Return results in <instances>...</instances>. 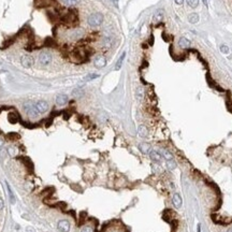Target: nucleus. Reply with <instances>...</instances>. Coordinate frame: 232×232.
Wrapping results in <instances>:
<instances>
[{
    "label": "nucleus",
    "mask_w": 232,
    "mask_h": 232,
    "mask_svg": "<svg viewBox=\"0 0 232 232\" xmlns=\"http://www.w3.org/2000/svg\"><path fill=\"white\" fill-rule=\"evenodd\" d=\"M139 149L141 151V153L146 155V154H149V153H151L152 146H151V144H148V143H141L140 145H139Z\"/></svg>",
    "instance_id": "f8f14e48"
},
{
    "label": "nucleus",
    "mask_w": 232,
    "mask_h": 232,
    "mask_svg": "<svg viewBox=\"0 0 232 232\" xmlns=\"http://www.w3.org/2000/svg\"><path fill=\"white\" fill-rule=\"evenodd\" d=\"M81 232H94V230H92V228L90 226H85L82 228Z\"/></svg>",
    "instance_id": "c756f323"
},
{
    "label": "nucleus",
    "mask_w": 232,
    "mask_h": 232,
    "mask_svg": "<svg viewBox=\"0 0 232 232\" xmlns=\"http://www.w3.org/2000/svg\"><path fill=\"white\" fill-rule=\"evenodd\" d=\"M52 61V55L48 52H41L39 55V63L42 66H48Z\"/></svg>",
    "instance_id": "7ed1b4c3"
},
{
    "label": "nucleus",
    "mask_w": 232,
    "mask_h": 232,
    "mask_svg": "<svg viewBox=\"0 0 232 232\" xmlns=\"http://www.w3.org/2000/svg\"><path fill=\"white\" fill-rule=\"evenodd\" d=\"M35 105H36V109L39 112V114H43L45 112H48V103L44 100H40L37 103H35Z\"/></svg>",
    "instance_id": "39448f33"
},
{
    "label": "nucleus",
    "mask_w": 232,
    "mask_h": 232,
    "mask_svg": "<svg viewBox=\"0 0 232 232\" xmlns=\"http://www.w3.org/2000/svg\"><path fill=\"white\" fill-rule=\"evenodd\" d=\"M149 157L154 162H160L161 159H162V156L159 152H156V151H151L149 153Z\"/></svg>",
    "instance_id": "9b49d317"
},
{
    "label": "nucleus",
    "mask_w": 232,
    "mask_h": 232,
    "mask_svg": "<svg viewBox=\"0 0 232 232\" xmlns=\"http://www.w3.org/2000/svg\"><path fill=\"white\" fill-rule=\"evenodd\" d=\"M3 206H4V203H3V200L0 198V210H2Z\"/></svg>",
    "instance_id": "473e14b6"
},
{
    "label": "nucleus",
    "mask_w": 232,
    "mask_h": 232,
    "mask_svg": "<svg viewBox=\"0 0 232 232\" xmlns=\"http://www.w3.org/2000/svg\"><path fill=\"white\" fill-rule=\"evenodd\" d=\"M175 1L176 4H179V6H182L183 3H184V0H174Z\"/></svg>",
    "instance_id": "2f4dec72"
},
{
    "label": "nucleus",
    "mask_w": 232,
    "mask_h": 232,
    "mask_svg": "<svg viewBox=\"0 0 232 232\" xmlns=\"http://www.w3.org/2000/svg\"><path fill=\"white\" fill-rule=\"evenodd\" d=\"M187 3H188V6L195 9V8H197L198 4H199V0H187Z\"/></svg>",
    "instance_id": "393cba45"
},
{
    "label": "nucleus",
    "mask_w": 232,
    "mask_h": 232,
    "mask_svg": "<svg viewBox=\"0 0 232 232\" xmlns=\"http://www.w3.org/2000/svg\"><path fill=\"white\" fill-rule=\"evenodd\" d=\"M227 232H232V228H229V229H228V231Z\"/></svg>",
    "instance_id": "c9c22d12"
},
{
    "label": "nucleus",
    "mask_w": 232,
    "mask_h": 232,
    "mask_svg": "<svg viewBox=\"0 0 232 232\" xmlns=\"http://www.w3.org/2000/svg\"><path fill=\"white\" fill-rule=\"evenodd\" d=\"M3 144H4V143H3V141L1 140V139H0V148H2Z\"/></svg>",
    "instance_id": "72a5a7b5"
},
{
    "label": "nucleus",
    "mask_w": 232,
    "mask_h": 232,
    "mask_svg": "<svg viewBox=\"0 0 232 232\" xmlns=\"http://www.w3.org/2000/svg\"><path fill=\"white\" fill-rule=\"evenodd\" d=\"M161 156H162L166 160H171V159H173L172 153L169 152L168 149H161Z\"/></svg>",
    "instance_id": "f3484780"
},
{
    "label": "nucleus",
    "mask_w": 232,
    "mask_h": 232,
    "mask_svg": "<svg viewBox=\"0 0 232 232\" xmlns=\"http://www.w3.org/2000/svg\"><path fill=\"white\" fill-rule=\"evenodd\" d=\"M200 230H201V229H200V225H199V226H198V230H197V231L200 232Z\"/></svg>",
    "instance_id": "e433bc0d"
},
{
    "label": "nucleus",
    "mask_w": 232,
    "mask_h": 232,
    "mask_svg": "<svg viewBox=\"0 0 232 232\" xmlns=\"http://www.w3.org/2000/svg\"><path fill=\"white\" fill-rule=\"evenodd\" d=\"M164 16V10L159 9V10H157V11L155 12L154 17H153V21H154L155 23H159V22L162 21Z\"/></svg>",
    "instance_id": "9d476101"
},
{
    "label": "nucleus",
    "mask_w": 232,
    "mask_h": 232,
    "mask_svg": "<svg viewBox=\"0 0 232 232\" xmlns=\"http://www.w3.org/2000/svg\"><path fill=\"white\" fill-rule=\"evenodd\" d=\"M84 95V90L82 88H75L73 92H72V96L74 97V98H80L82 96Z\"/></svg>",
    "instance_id": "4be33fe9"
},
{
    "label": "nucleus",
    "mask_w": 232,
    "mask_h": 232,
    "mask_svg": "<svg viewBox=\"0 0 232 232\" xmlns=\"http://www.w3.org/2000/svg\"><path fill=\"white\" fill-rule=\"evenodd\" d=\"M83 35H84V30L82 29L74 30V31L71 32V39L72 40H79V39H81L83 37Z\"/></svg>",
    "instance_id": "2eb2a0df"
},
{
    "label": "nucleus",
    "mask_w": 232,
    "mask_h": 232,
    "mask_svg": "<svg viewBox=\"0 0 232 232\" xmlns=\"http://www.w3.org/2000/svg\"><path fill=\"white\" fill-rule=\"evenodd\" d=\"M6 153H8L11 157H14L15 155H16V148L13 147V146H9V147L6 148Z\"/></svg>",
    "instance_id": "b1692460"
},
{
    "label": "nucleus",
    "mask_w": 232,
    "mask_h": 232,
    "mask_svg": "<svg viewBox=\"0 0 232 232\" xmlns=\"http://www.w3.org/2000/svg\"><path fill=\"white\" fill-rule=\"evenodd\" d=\"M57 228L60 232H69L70 231V223L68 220H59L58 221V225H57Z\"/></svg>",
    "instance_id": "423d86ee"
},
{
    "label": "nucleus",
    "mask_w": 232,
    "mask_h": 232,
    "mask_svg": "<svg viewBox=\"0 0 232 232\" xmlns=\"http://www.w3.org/2000/svg\"><path fill=\"white\" fill-rule=\"evenodd\" d=\"M103 22V15L101 13H92L87 18V23L92 27H98Z\"/></svg>",
    "instance_id": "f257e3e1"
},
{
    "label": "nucleus",
    "mask_w": 232,
    "mask_h": 232,
    "mask_svg": "<svg viewBox=\"0 0 232 232\" xmlns=\"http://www.w3.org/2000/svg\"><path fill=\"white\" fill-rule=\"evenodd\" d=\"M179 46H181L182 48H190L191 43H190V41H189L188 39H186V38H184V37H183V38L179 39Z\"/></svg>",
    "instance_id": "4468645a"
},
{
    "label": "nucleus",
    "mask_w": 232,
    "mask_h": 232,
    "mask_svg": "<svg viewBox=\"0 0 232 232\" xmlns=\"http://www.w3.org/2000/svg\"><path fill=\"white\" fill-rule=\"evenodd\" d=\"M68 102V96L67 95H63V94H60L56 97V104L57 105H60V107H63L65 104H67Z\"/></svg>",
    "instance_id": "1a4fd4ad"
},
{
    "label": "nucleus",
    "mask_w": 232,
    "mask_h": 232,
    "mask_svg": "<svg viewBox=\"0 0 232 232\" xmlns=\"http://www.w3.org/2000/svg\"><path fill=\"white\" fill-rule=\"evenodd\" d=\"M9 120L11 122H13V124L16 122H17V115H16L15 113H10L9 114Z\"/></svg>",
    "instance_id": "a878e982"
},
{
    "label": "nucleus",
    "mask_w": 232,
    "mask_h": 232,
    "mask_svg": "<svg viewBox=\"0 0 232 232\" xmlns=\"http://www.w3.org/2000/svg\"><path fill=\"white\" fill-rule=\"evenodd\" d=\"M99 77V74H96V73H92V74H88L86 77H85V81H92V80H95Z\"/></svg>",
    "instance_id": "bb28decb"
},
{
    "label": "nucleus",
    "mask_w": 232,
    "mask_h": 232,
    "mask_svg": "<svg viewBox=\"0 0 232 232\" xmlns=\"http://www.w3.org/2000/svg\"><path fill=\"white\" fill-rule=\"evenodd\" d=\"M176 167H177V164H176V161H174L173 159H171V160H167V168L170 170V171H173V170H175Z\"/></svg>",
    "instance_id": "aec40b11"
},
{
    "label": "nucleus",
    "mask_w": 232,
    "mask_h": 232,
    "mask_svg": "<svg viewBox=\"0 0 232 232\" xmlns=\"http://www.w3.org/2000/svg\"><path fill=\"white\" fill-rule=\"evenodd\" d=\"M188 21L190 22L191 24H197L199 22V15L197 13H191L189 16H188Z\"/></svg>",
    "instance_id": "6ab92c4d"
},
{
    "label": "nucleus",
    "mask_w": 232,
    "mask_h": 232,
    "mask_svg": "<svg viewBox=\"0 0 232 232\" xmlns=\"http://www.w3.org/2000/svg\"><path fill=\"white\" fill-rule=\"evenodd\" d=\"M112 1H114V2H115V4H117V1H118V0H112Z\"/></svg>",
    "instance_id": "4c0bfd02"
},
{
    "label": "nucleus",
    "mask_w": 232,
    "mask_h": 232,
    "mask_svg": "<svg viewBox=\"0 0 232 232\" xmlns=\"http://www.w3.org/2000/svg\"><path fill=\"white\" fill-rule=\"evenodd\" d=\"M172 202L173 204H174V206H175L176 208H182V204H183V200H182V197L179 193L175 192L174 195H173L172 197Z\"/></svg>",
    "instance_id": "6e6552de"
},
{
    "label": "nucleus",
    "mask_w": 232,
    "mask_h": 232,
    "mask_svg": "<svg viewBox=\"0 0 232 232\" xmlns=\"http://www.w3.org/2000/svg\"><path fill=\"white\" fill-rule=\"evenodd\" d=\"M135 98L139 100V101H141L143 98H144V89H143V87L139 86L135 89Z\"/></svg>",
    "instance_id": "dca6fc26"
},
{
    "label": "nucleus",
    "mask_w": 232,
    "mask_h": 232,
    "mask_svg": "<svg viewBox=\"0 0 232 232\" xmlns=\"http://www.w3.org/2000/svg\"><path fill=\"white\" fill-rule=\"evenodd\" d=\"M24 111L29 118H36L39 115V112L37 111L36 105L31 103V102H27V103L24 104Z\"/></svg>",
    "instance_id": "f03ea898"
},
{
    "label": "nucleus",
    "mask_w": 232,
    "mask_h": 232,
    "mask_svg": "<svg viewBox=\"0 0 232 232\" xmlns=\"http://www.w3.org/2000/svg\"><path fill=\"white\" fill-rule=\"evenodd\" d=\"M138 133H139V135H140L141 138L147 137V134H148V130H147V128H146V126H144V125L139 126V128H138Z\"/></svg>",
    "instance_id": "ddd939ff"
},
{
    "label": "nucleus",
    "mask_w": 232,
    "mask_h": 232,
    "mask_svg": "<svg viewBox=\"0 0 232 232\" xmlns=\"http://www.w3.org/2000/svg\"><path fill=\"white\" fill-rule=\"evenodd\" d=\"M81 0H63V3L67 4L69 6H76L80 3Z\"/></svg>",
    "instance_id": "5701e85b"
},
{
    "label": "nucleus",
    "mask_w": 232,
    "mask_h": 232,
    "mask_svg": "<svg viewBox=\"0 0 232 232\" xmlns=\"http://www.w3.org/2000/svg\"><path fill=\"white\" fill-rule=\"evenodd\" d=\"M21 63L22 66L26 69H29L31 68L35 63V59H33L32 56H30V55H24V56H22L21 58Z\"/></svg>",
    "instance_id": "20e7f679"
},
{
    "label": "nucleus",
    "mask_w": 232,
    "mask_h": 232,
    "mask_svg": "<svg viewBox=\"0 0 232 232\" xmlns=\"http://www.w3.org/2000/svg\"><path fill=\"white\" fill-rule=\"evenodd\" d=\"M125 57H126V53L124 52V53L122 54V56L119 57L118 61L116 63V66H115V69H116V70H119V69L122 68V63H124V59H125Z\"/></svg>",
    "instance_id": "412c9836"
},
{
    "label": "nucleus",
    "mask_w": 232,
    "mask_h": 232,
    "mask_svg": "<svg viewBox=\"0 0 232 232\" xmlns=\"http://www.w3.org/2000/svg\"><path fill=\"white\" fill-rule=\"evenodd\" d=\"M203 1V3L205 4V6H208V0H202Z\"/></svg>",
    "instance_id": "f704fd0d"
},
{
    "label": "nucleus",
    "mask_w": 232,
    "mask_h": 232,
    "mask_svg": "<svg viewBox=\"0 0 232 232\" xmlns=\"http://www.w3.org/2000/svg\"><path fill=\"white\" fill-rule=\"evenodd\" d=\"M6 189H8V193H9V197H10V201H11V203H12V204H14V203H15L14 193H13L12 189H11V187H10L9 183H6Z\"/></svg>",
    "instance_id": "a211bd4d"
},
{
    "label": "nucleus",
    "mask_w": 232,
    "mask_h": 232,
    "mask_svg": "<svg viewBox=\"0 0 232 232\" xmlns=\"http://www.w3.org/2000/svg\"><path fill=\"white\" fill-rule=\"evenodd\" d=\"M220 52H221V53H223V54H229L230 53V50H229V48H228L227 45H221V46H220Z\"/></svg>",
    "instance_id": "c85d7f7f"
},
{
    "label": "nucleus",
    "mask_w": 232,
    "mask_h": 232,
    "mask_svg": "<svg viewBox=\"0 0 232 232\" xmlns=\"http://www.w3.org/2000/svg\"><path fill=\"white\" fill-rule=\"evenodd\" d=\"M26 231H27V232H36V230L33 229L32 227H27V228H26Z\"/></svg>",
    "instance_id": "7c9ffc66"
},
{
    "label": "nucleus",
    "mask_w": 232,
    "mask_h": 232,
    "mask_svg": "<svg viewBox=\"0 0 232 232\" xmlns=\"http://www.w3.org/2000/svg\"><path fill=\"white\" fill-rule=\"evenodd\" d=\"M94 65H95V67H97V68H99V69L105 67V65H107V59H105V57L102 56V55H98V56L95 58V60H94Z\"/></svg>",
    "instance_id": "0eeeda50"
},
{
    "label": "nucleus",
    "mask_w": 232,
    "mask_h": 232,
    "mask_svg": "<svg viewBox=\"0 0 232 232\" xmlns=\"http://www.w3.org/2000/svg\"><path fill=\"white\" fill-rule=\"evenodd\" d=\"M103 46L105 48H109L111 46V39L110 38H105L103 40Z\"/></svg>",
    "instance_id": "cd10ccee"
}]
</instances>
